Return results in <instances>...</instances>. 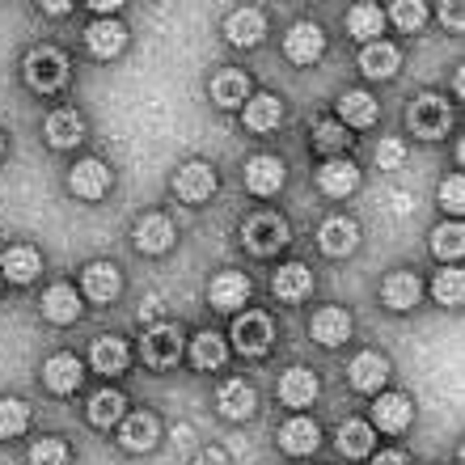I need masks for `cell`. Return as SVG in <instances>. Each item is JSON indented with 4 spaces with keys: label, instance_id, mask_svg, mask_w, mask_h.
<instances>
[{
    "label": "cell",
    "instance_id": "cell-1",
    "mask_svg": "<svg viewBox=\"0 0 465 465\" xmlns=\"http://www.w3.org/2000/svg\"><path fill=\"white\" fill-rule=\"evenodd\" d=\"M25 81L38 94H55V89L68 85V60L55 47H35L25 55Z\"/></svg>",
    "mask_w": 465,
    "mask_h": 465
},
{
    "label": "cell",
    "instance_id": "cell-2",
    "mask_svg": "<svg viewBox=\"0 0 465 465\" xmlns=\"http://www.w3.org/2000/svg\"><path fill=\"white\" fill-rule=\"evenodd\" d=\"M232 343H237L242 355L271 351V343H275V322H271L267 313H242L237 326H232Z\"/></svg>",
    "mask_w": 465,
    "mask_h": 465
},
{
    "label": "cell",
    "instance_id": "cell-3",
    "mask_svg": "<svg viewBox=\"0 0 465 465\" xmlns=\"http://www.w3.org/2000/svg\"><path fill=\"white\" fill-rule=\"evenodd\" d=\"M173 195L183 199V203H208V199L216 195V173H212V165H203V161L183 165V170L173 173Z\"/></svg>",
    "mask_w": 465,
    "mask_h": 465
},
{
    "label": "cell",
    "instance_id": "cell-4",
    "mask_svg": "<svg viewBox=\"0 0 465 465\" xmlns=\"http://www.w3.org/2000/svg\"><path fill=\"white\" fill-rule=\"evenodd\" d=\"M245 245H250V254H275L288 245V224L280 216H250L245 221Z\"/></svg>",
    "mask_w": 465,
    "mask_h": 465
},
{
    "label": "cell",
    "instance_id": "cell-5",
    "mask_svg": "<svg viewBox=\"0 0 465 465\" xmlns=\"http://www.w3.org/2000/svg\"><path fill=\"white\" fill-rule=\"evenodd\" d=\"M406 119H411V132H415L419 140H436V135L449 132V106H444L440 98H415Z\"/></svg>",
    "mask_w": 465,
    "mask_h": 465
},
{
    "label": "cell",
    "instance_id": "cell-6",
    "mask_svg": "<svg viewBox=\"0 0 465 465\" xmlns=\"http://www.w3.org/2000/svg\"><path fill=\"white\" fill-rule=\"evenodd\" d=\"M140 355H144L148 368H170L183 355V334L173 331V326H153L144 334V343H140Z\"/></svg>",
    "mask_w": 465,
    "mask_h": 465
},
{
    "label": "cell",
    "instance_id": "cell-7",
    "mask_svg": "<svg viewBox=\"0 0 465 465\" xmlns=\"http://www.w3.org/2000/svg\"><path fill=\"white\" fill-rule=\"evenodd\" d=\"M283 51H288V60L292 64H318L322 51H326V35H322V25H313V22L292 25L288 38H283Z\"/></svg>",
    "mask_w": 465,
    "mask_h": 465
},
{
    "label": "cell",
    "instance_id": "cell-8",
    "mask_svg": "<svg viewBox=\"0 0 465 465\" xmlns=\"http://www.w3.org/2000/svg\"><path fill=\"white\" fill-rule=\"evenodd\" d=\"M119 444L127 453H148V449L157 444V419L144 415V411L119 419Z\"/></svg>",
    "mask_w": 465,
    "mask_h": 465
},
{
    "label": "cell",
    "instance_id": "cell-9",
    "mask_svg": "<svg viewBox=\"0 0 465 465\" xmlns=\"http://www.w3.org/2000/svg\"><path fill=\"white\" fill-rule=\"evenodd\" d=\"M208 296H212V309H221V313H237V309L245 305V296H250V280L237 275V271H224V275L212 280Z\"/></svg>",
    "mask_w": 465,
    "mask_h": 465
},
{
    "label": "cell",
    "instance_id": "cell-10",
    "mask_svg": "<svg viewBox=\"0 0 465 465\" xmlns=\"http://www.w3.org/2000/svg\"><path fill=\"white\" fill-rule=\"evenodd\" d=\"M245 186H250L254 195H275L283 186V161L267 157V153L250 157V165H245Z\"/></svg>",
    "mask_w": 465,
    "mask_h": 465
},
{
    "label": "cell",
    "instance_id": "cell-11",
    "mask_svg": "<svg viewBox=\"0 0 465 465\" xmlns=\"http://www.w3.org/2000/svg\"><path fill=\"white\" fill-rule=\"evenodd\" d=\"M280 398L296 411H305V406L318 402V377L309 372V368H288L280 377Z\"/></svg>",
    "mask_w": 465,
    "mask_h": 465
},
{
    "label": "cell",
    "instance_id": "cell-12",
    "mask_svg": "<svg viewBox=\"0 0 465 465\" xmlns=\"http://www.w3.org/2000/svg\"><path fill=\"white\" fill-rule=\"evenodd\" d=\"M309 334H313V343H322V347L347 343V334H351V318H347V309H322V313H313Z\"/></svg>",
    "mask_w": 465,
    "mask_h": 465
},
{
    "label": "cell",
    "instance_id": "cell-13",
    "mask_svg": "<svg viewBox=\"0 0 465 465\" xmlns=\"http://www.w3.org/2000/svg\"><path fill=\"white\" fill-rule=\"evenodd\" d=\"M385 381H390V364H385V355L360 351V355L351 360V385H355L360 393H377Z\"/></svg>",
    "mask_w": 465,
    "mask_h": 465
},
{
    "label": "cell",
    "instance_id": "cell-14",
    "mask_svg": "<svg viewBox=\"0 0 465 465\" xmlns=\"http://www.w3.org/2000/svg\"><path fill=\"white\" fill-rule=\"evenodd\" d=\"M224 35H229V43H237V47H254V43H262V35H267V17L258 9H237V13H229Z\"/></svg>",
    "mask_w": 465,
    "mask_h": 465
},
{
    "label": "cell",
    "instance_id": "cell-15",
    "mask_svg": "<svg viewBox=\"0 0 465 465\" xmlns=\"http://www.w3.org/2000/svg\"><path fill=\"white\" fill-rule=\"evenodd\" d=\"M68 186H73V195H81V199H102L106 186H111V170H106L102 161H81V165L68 173Z\"/></svg>",
    "mask_w": 465,
    "mask_h": 465
},
{
    "label": "cell",
    "instance_id": "cell-16",
    "mask_svg": "<svg viewBox=\"0 0 465 465\" xmlns=\"http://www.w3.org/2000/svg\"><path fill=\"white\" fill-rule=\"evenodd\" d=\"M85 43H89V51H94L98 60H114V55L127 47V30H123L119 22H111V17H102V22L89 25Z\"/></svg>",
    "mask_w": 465,
    "mask_h": 465
},
{
    "label": "cell",
    "instance_id": "cell-17",
    "mask_svg": "<svg viewBox=\"0 0 465 465\" xmlns=\"http://www.w3.org/2000/svg\"><path fill=\"white\" fill-rule=\"evenodd\" d=\"M280 444H283V453H292V457H305L313 453L322 444V431L313 419H288L280 428Z\"/></svg>",
    "mask_w": 465,
    "mask_h": 465
},
{
    "label": "cell",
    "instance_id": "cell-18",
    "mask_svg": "<svg viewBox=\"0 0 465 465\" xmlns=\"http://www.w3.org/2000/svg\"><path fill=\"white\" fill-rule=\"evenodd\" d=\"M0 271H5V280L13 283H30L43 271V258H38L35 245H13V250H5V258H0Z\"/></svg>",
    "mask_w": 465,
    "mask_h": 465
},
{
    "label": "cell",
    "instance_id": "cell-19",
    "mask_svg": "<svg viewBox=\"0 0 465 465\" xmlns=\"http://www.w3.org/2000/svg\"><path fill=\"white\" fill-rule=\"evenodd\" d=\"M271 283H275V296H280V301H288V305H296V301H305V296L313 292V275H309V267H301V262L280 267Z\"/></svg>",
    "mask_w": 465,
    "mask_h": 465
},
{
    "label": "cell",
    "instance_id": "cell-20",
    "mask_svg": "<svg viewBox=\"0 0 465 465\" xmlns=\"http://www.w3.org/2000/svg\"><path fill=\"white\" fill-rule=\"evenodd\" d=\"M355 242H360V229H355L351 221H343V216H331V221L322 224V232H318V245H322V250H326L331 258L351 254Z\"/></svg>",
    "mask_w": 465,
    "mask_h": 465
},
{
    "label": "cell",
    "instance_id": "cell-21",
    "mask_svg": "<svg viewBox=\"0 0 465 465\" xmlns=\"http://www.w3.org/2000/svg\"><path fill=\"white\" fill-rule=\"evenodd\" d=\"M318 186L326 191V195L343 199V195H351L355 186H360V170H355L351 161H326V165L318 170Z\"/></svg>",
    "mask_w": 465,
    "mask_h": 465
},
{
    "label": "cell",
    "instance_id": "cell-22",
    "mask_svg": "<svg viewBox=\"0 0 465 465\" xmlns=\"http://www.w3.org/2000/svg\"><path fill=\"white\" fill-rule=\"evenodd\" d=\"M135 245H140L144 254H161V250H170L173 245L170 216H144V221L135 224Z\"/></svg>",
    "mask_w": 465,
    "mask_h": 465
},
{
    "label": "cell",
    "instance_id": "cell-23",
    "mask_svg": "<svg viewBox=\"0 0 465 465\" xmlns=\"http://www.w3.org/2000/svg\"><path fill=\"white\" fill-rule=\"evenodd\" d=\"M381 296H385V305L390 309H415L419 296H423V283H419V275H411V271H398V275L385 280Z\"/></svg>",
    "mask_w": 465,
    "mask_h": 465
},
{
    "label": "cell",
    "instance_id": "cell-24",
    "mask_svg": "<svg viewBox=\"0 0 465 465\" xmlns=\"http://www.w3.org/2000/svg\"><path fill=\"white\" fill-rule=\"evenodd\" d=\"M85 296L94 305H111L114 296H119V271L111 262H94L85 271Z\"/></svg>",
    "mask_w": 465,
    "mask_h": 465
},
{
    "label": "cell",
    "instance_id": "cell-25",
    "mask_svg": "<svg viewBox=\"0 0 465 465\" xmlns=\"http://www.w3.org/2000/svg\"><path fill=\"white\" fill-rule=\"evenodd\" d=\"M43 313L51 322H76L81 318V296L68 283H51L47 292H43Z\"/></svg>",
    "mask_w": 465,
    "mask_h": 465
},
{
    "label": "cell",
    "instance_id": "cell-26",
    "mask_svg": "<svg viewBox=\"0 0 465 465\" xmlns=\"http://www.w3.org/2000/svg\"><path fill=\"white\" fill-rule=\"evenodd\" d=\"M398 47H390V43H368L364 55H360V73L372 76V81H385V76L398 73Z\"/></svg>",
    "mask_w": 465,
    "mask_h": 465
},
{
    "label": "cell",
    "instance_id": "cell-27",
    "mask_svg": "<svg viewBox=\"0 0 465 465\" xmlns=\"http://www.w3.org/2000/svg\"><path fill=\"white\" fill-rule=\"evenodd\" d=\"M411 415H415V406H411L406 393H390V398H381L377 411H372V419H377L381 431H406Z\"/></svg>",
    "mask_w": 465,
    "mask_h": 465
},
{
    "label": "cell",
    "instance_id": "cell-28",
    "mask_svg": "<svg viewBox=\"0 0 465 465\" xmlns=\"http://www.w3.org/2000/svg\"><path fill=\"white\" fill-rule=\"evenodd\" d=\"M339 119H343L347 127H372V123H377V98L351 89V94L339 98Z\"/></svg>",
    "mask_w": 465,
    "mask_h": 465
},
{
    "label": "cell",
    "instance_id": "cell-29",
    "mask_svg": "<svg viewBox=\"0 0 465 465\" xmlns=\"http://www.w3.org/2000/svg\"><path fill=\"white\" fill-rule=\"evenodd\" d=\"M47 385L55 393H73L76 385H81V360H76V355H68V351L51 355V360H47Z\"/></svg>",
    "mask_w": 465,
    "mask_h": 465
},
{
    "label": "cell",
    "instance_id": "cell-30",
    "mask_svg": "<svg viewBox=\"0 0 465 465\" xmlns=\"http://www.w3.org/2000/svg\"><path fill=\"white\" fill-rule=\"evenodd\" d=\"M221 415L224 419H250L254 415V390L245 381H224L221 385Z\"/></svg>",
    "mask_w": 465,
    "mask_h": 465
},
{
    "label": "cell",
    "instance_id": "cell-31",
    "mask_svg": "<svg viewBox=\"0 0 465 465\" xmlns=\"http://www.w3.org/2000/svg\"><path fill=\"white\" fill-rule=\"evenodd\" d=\"M81 135H85V123H81V114H76V111H55L47 119V140L55 148L81 144Z\"/></svg>",
    "mask_w": 465,
    "mask_h": 465
},
{
    "label": "cell",
    "instance_id": "cell-32",
    "mask_svg": "<svg viewBox=\"0 0 465 465\" xmlns=\"http://www.w3.org/2000/svg\"><path fill=\"white\" fill-rule=\"evenodd\" d=\"M280 119H283L280 98L262 94V98L245 102V127H250V132H271V127H280Z\"/></svg>",
    "mask_w": 465,
    "mask_h": 465
},
{
    "label": "cell",
    "instance_id": "cell-33",
    "mask_svg": "<svg viewBox=\"0 0 465 465\" xmlns=\"http://www.w3.org/2000/svg\"><path fill=\"white\" fill-rule=\"evenodd\" d=\"M89 364L98 368V372H106V377H119L123 368H127V343H119V339H98L94 351H89Z\"/></svg>",
    "mask_w": 465,
    "mask_h": 465
},
{
    "label": "cell",
    "instance_id": "cell-34",
    "mask_svg": "<svg viewBox=\"0 0 465 465\" xmlns=\"http://www.w3.org/2000/svg\"><path fill=\"white\" fill-rule=\"evenodd\" d=\"M372 423H364V419H347L343 428H339V449H343L347 457H368L372 453Z\"/></svg>",
    "mask_w": 465,
    "mask_h": 465
},
{
    "label": "cell",
    "instance_id": "cell-35",
    "mask_svg": "<svg viewBox=\"0 0 465 465\" xmlns=\"http://www.w3.org/2000/svg\"><path fill=\"white\" fill-rule=\"evenodd\" d=\"M347 30H351L355 38H364V43H377V35L385 30V13H381L377 5H355V9L347 13Z\"/></svg>",
    "mask_w": 465,
    "mask_h": 465
},
{
    "label": "cell",
    "instance_id": "cell-36",
    "mask_svg": "<svg viewBox=\"0 0 465 465\" xmlns=\"http://www.w3.org/2000/svg\"><path fill=\"white\" fill-rule=\"evenodd\" d=\"M89 419L98 423V428H114L123 419V393L119 390H102L89 398Z\"/></svg>",
    "mask_w": 465,
    "mask_h": 465
},
{
    "label": "cell",
    "instance_id": "cell-37",
    "mask_svg": "<svg viewBox=\"0 0 465 465\" xmlns=\"http://www.w3.org/2000/svg\"><path fill=\"white\" fill-rule=\"evenodd\" d=\"M245 94H250L245 73H221L216 81H212V98H216V106H237V102H245Z\"/></svg>",
    "mask_w": 465,
    "mask_h": 465
},
{
    "label": "cell",
    "instance_id": "cell-38",
    "mask_svg": "<svg viewBox=\"0 0 465 465\" xmlns=\"http://www.w3.org/2000/svg\"><path fill=\"white\" fill-rule=\"evenodd\" d=\"M25 423H30V406L17 402V398H0V436L13 440L25 431Z\"/></svg>",
    "mask_w": 465,
    "mask_h": 465
},
{
    "label": "cell",
    "instance_id": "cell-39",
    "mask_svg": "<svg viewBox=\"0 0 465 465\" xmlns=\"http://www.w3.org/2000/svg\"><path fill=\"white\" fill-rule=\"evenodd\" d=\"M191 360H195L199 372H212V368H221V364H224V343H221V334H199L195 347H191Z\"/></svg>",
    "mask_w": 465,
    "mask_h": 465
},
{
    "label": "cell",
    "instance_id": "cell-40",
    "mask_svg": "<svg viewBox=\"0 0 465 465\" xmlns=\"http://www.w3.org/2000/svg\"><path fill=\"white\" fill-rule=\"evenodd\" d=\"M390 17L398 30L415 35V30H423V22H428V5H419V0H398V5H390Z\"/></svg>",
    "mask_w": 465,
    "mask_h": 465
},
{
    "label": "cell",
    "instance_id": "cell-41",
    "mask_svg": "<svg viewBox=\"0 0 465 465\" xmlns=\"http://www.w3.org/2000/svg\"><path fill=\"white\" fill-rule=\"evenodd\" d=\"M431 250H436V258H461L465 229L461 224H440V229L431 232Z\"/></svg>",
    "mask_w": 465,
    "mask_h": 465
},
{
    "label": "cell",
    "instance_id": "cell-42",
    "mask_svg": "<svg viewBox=\"0 0 465 465\" xmlns=\"http://www.w3.org/2000/svg\"><path fill=\"white\" fill-rule=\"evenodd\" d=\"M431 292H436V301L440 305H461V296H465V275L457 267L440 271L436 275V283H431Z\"/></svg>",
    "mask_w": 465,
    "mask_h": 465
},
{
    "label": "cell",
    "instance_id": "cell-43",
    "mask_svg": "<svg viewBox=\"0 0 465 465\" xmlns=\"http://www.w3.org/2000/svg\"><path fill=\"white\" fill-rule=\"evenodd\" d=\"M30 465H68V444L64 440H38L30 449Z\"/></svg>",
    "mask_w": 465,
    "mask_h": 465
},
{
    "label": "cell",
    "instance_id": "cell-44",
    "mask_svg": "<svg viewBox=\"0 0 465 465\" xmlns=\"http://www.w3.org/2000/svg\"><path fill=\"white\" fill-rule=\"evenodd\" d=\"M313 135H318V148H326V153H339V148H347V132L334 119H322Z\"/></svg>",
    "mask_w": 465,
    "mask_h": 465
},
{
    "label": "cell",
    "instance_id": "cell-45",
    "mask_svg": "<svg viewBox=\"0 0 465 465\" xmlns=\"http://www.w3.org/2000/svg\"><path fill=\"white\" fill-rule=\"evenodd\" d=\"M440 203L453 212V216H461V212H465V183H461V173H453V178L440 186Z\"/></svg>",
    "mask_w": 465,
    "mask_h": 465
},
{
    "label": "cell",
    "instance_id": "cell-46",
    "mask_svg": "<svg viewBox=\"0 0 465 465\" xmlns=\"http://www.w3.org/2000/svg\"><path fill=\"white\" fill-rule=\"evenodd\" d=\"M406 161V144L402 140H381V148H377V165L381 170H398Z\"/></svg>",
    "mask_w": 465,
    "mask_h": 465
},
{
    "label": "cell",
    "instance_id": "cell-47",
    "mask_svg": "<svg viewBox=\"0 0 465 465\" xmlns=\"http://www.w3.org/2000/svg\"><path fill=\"white\" fill-rule=\"evenodd\" d=\"M440 17L449 22V30H461V5H440Z\"/></svg>",
    "mask_w": 465,
    "mask_h": 465
},
{
    "label": "cell",
    "instance_id": "cell-48",
    "mask_svg": "<svg viewBox=\"0 0 465 465\" xmlns=\"http://www.w3.org/2000/svg\"><path fill=\"white\" fill-rule=\"evenodd\" d=\"M372 465H411V461H406V453L390 449V453H377V457H372Z\"/></svg>",
    "mask_w": 465,
    "mask_h": 465
},
{
    "label": "cell",
    "instance_id": "cell-49",
    "mask_svg": "<svg viewBox=\"0 0 465 465\" xmlns=\"http://www.w3.org/2000/svg\"><path fill=\"white\" fill-rule=\"evenodd\" d=\"M0 148H5V144H0Z\"/></svg>",
    "mask_w": 465,
    "mask_h": 465
}]
</instances>
